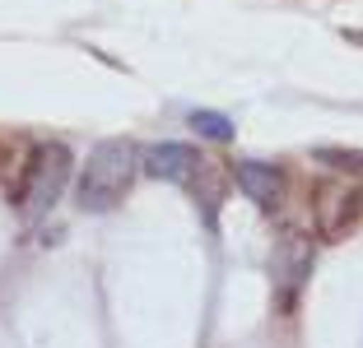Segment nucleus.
Wrapping results in <instances>:
<instances>
[{"mask_svg": "<svg viewBox=\"0 0 363 348\" xmlns=\"http://www.w3.org/2000/svg\"><path fill=\"white\" fill-rule=\"evenodd\" d=\"M350 42H359V47H363V33H350Z\"/></svg>", "mask_w": 363, "mask_h": 348, "instance_id": "nucleus-8", "label": "nucleus"}, {"mask_svg": "<svg viewBox=\"0 0 363 348\" xmlns=\"http://www.w3.org/2000/svg\"><path fill=\"white\" fill-rule=\"evenodd\" d=\"M65 177H70V149H65V144H43L38 153H33L28 177L19 181L14 200H19L28 214H38V209H47V204L61 195Z\"/></svg>", "mask_w": 363, "mask_h": 348, "instance_id": "nucleus-2", "label": "nucleus"}, {"mask_svg": "<svg viewBox=\"0 0 363 348\" xmlns=\"http://www.w3.org/2000/svg\"><path fill=\"white\" fill-rule=\"evenodd\" d=\"M317 158L345 172H363V153H354V149H317Z\"/></svg>", "mask_w": 363, "mask_h": 348, "instance_id": "nucleus-7", "label": "nucleus"}, {"mask_svg": "<svg viewBox=\"0 0 363 348\" xmlns=\"http://www.w3.org/2000/svg\"><path fill=\"white\" fill-rule=\"evenodd\" d=\"M130 177H135V149L126 139L98 144L84 163V177H79V209H94V214L112 209L121 200V190L130 186Z\"/></svg>", "mask_w": 363, "mask_h": 348, "instance_id": "nucleus-1", "label": "nucleus"}, {"mask_svg": "<svg viewBox=\"0 0 363 348\" xmlns=\"http://www.w3.org/2000/svg\"><path fill=\"white\" fill-rule=\"evenodd\" d=\"M196 163H201V153L186 144H154L150 153H145V172L159 181H191Z\"/></svg>", "mask_w": 363, "mask_h": 348, "instance_id": "nucleus-5", "label": "nucleus"}, {"mask_svg": "<svg viewBox=\"0 0 363 348\" xmlns=\"http://www.w3.org/2000/svg\"><path fill=\"white\" fill-rule=\"evenodd\" d=\"M233 181L238 190H242L252 204H261V209H279L284 204V172L275 168V163H238L233 168Z\"/></svg>", "mask_w": 363, "mask_h": 348, "instance_id": "nucleus-4", "label": "nucleus"}, {"mask_svg": "<svg viewBox=\"0 0 363 348\" xmlns=\"http://www.w3.org/2000/svg\"><path fill=\"white\" fill-rule=\"evenodd\" d=\"M363 209V190L359 186H345V181H321L317 186V200H312V223H317L321 237H345L354 228Z\"/></svg>", "mask_w": 363, "mask_h": 348, "instance_id": "nucleus-3", "label": "nucleus"}, {"mask_svg": "<svg viewBox=\"0 0 363 348\" xmlns=\"http://www.w3.org/2000/svg\"><path fill=\"white\" fill-rule=\"evenodd\" d=\"M191 130L205 139H233V121L219 112H191Z\"/></svg>", "mask_w": 363, "mask_h": 348, "instance_id": "nucleus-6", "label": "nucleus"}]
</instances>
